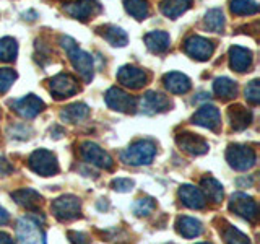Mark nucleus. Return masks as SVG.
I'll list each match as a JSON object with an SVG mask.
<instances>
[{"instance_id":"obj_1","label":"nucleus","mask_w":260,"mask_h":244,"mask_svg":"<svg viewBox=\"0 0 260 244\" xmlns=\"http://www.w3.org/2000/svg\"><path fill=\"white\" fill-rule=\"evenodd\" d=\"M60 43H62V47L67 51L72 65L80 73V77L85 81L91 80L93 78V57L88 52H85L83 49H80L75 41L69 36H63L60 39Z\"/></svg>"},{"instance_id":"obj_2","label":"nucleus","mask_w":260,"mask_h":244,"mask_svg":"<svg viewBox=\"0 0 260 244\" xmlns=\"http://www.w3.org/2000/svg\"><path fill=\"white\" fill-rule=\"evenodd\" d=\"M154 155H156V143L153 140H137L127 150L122 151L120 158L127 165L140 166V165H150Z\"/></svg>"},{"instance_id":"obj_3","label":"nucleus","mask_w":260,"mask_h":244,"mask_svg":"<svg viewBox=\"0 0 260 244\" xmlns=\"http://www.w3.org/2000/svg\"><path fill=\"white\" fill-rule=\"evenodd\" d=\"M226 161L236 171H249L255 166L257 155L254 148L246 145H230L226 150Z\"/></svg>"},{"instance_id":"obj_4","label":"nucleus","mask_w":260,"mask_h":244,"mask_svg":"<svg viewBox=\"0 0 260 244\" xmlns=\"http://www.w3.org/2000/svg\"><path fill=\"white\" fill-rule=\"evenodd\" d=\"M28 166L39 176H54L59 173V161L55 155L44 148H39L29 155Z\"/></svg>"},{"instance_id":"obj_5","label":"nucleus","mask_w":260,"mask_h":244,"mask_svg":"<svg viewBox=\"0 0 260 244\" xmlns=\"http://www.w3.org/2000/svg\"><path fill=\"white\" fill-rule=\"evenodd\" d=\"M51 210L59 222H72V220L80 218L81 203L78 197L67 194V195H62L59 199H55L51 205Z\"/></svg>"},{"instance_id":"obj_6","label":"nucleus","mask_w":260,"mask_h":244,"mask_svg":"<svg viewBox=\"0 0 260 244\" xmlns=\"http://www.w3.org/2000/svg\"><path fill=\"white\" fill-rule=\"evenodd\" d=\"M16 242L18 244H46V236L36 222L24 217L16 223Z\"/></svg>"},{"instance_id":"obj_7","label":"nucleus","mask_w":260,"mask_h":244,"mask_svg":"<svg viewBox=\"0 0 260 244\" xmlns=\"http://www.w3.org/2000/svg\"><path fill=\"white\" fill-rule=\"evenodd\" d=\"M230 210L238 217L247 220V222H252V223H254L258 217V208H257L255 200L252 197H249V195L242 194V192L231 195Z\"/></svg>"},{"instance_id":"obj_8","label":"nucleus","mask_w":260,"mask_h":244,"mask_svg":"<svg viewBox=\"0 0 260 244\" xmlns=\"http://www.w3.org/2000/svg\"><path fill=\"white\" fill-rule=\"evenodd\" d=\"M80 153H81V158H83L86 163L89 165H94L101 169H112L114 166V161L106 153L100 145H96L93 142H83L80 145Z\"/></svg>"},{"instance_id":"obj_9","label":"nucleus","mask_w":260,"mask_h":244,"mask_svg":"<svg viewBox=\"0 0 260 244\" xmlns=\"http://www.w3.org/2000/svg\"><path fill=\"white\" fill-rule=\"evenodd\" d=\"M184 51H185L187 55L192 57V59L203 62V60H208L210 57H211V54H213L215 44L211 43L210 39H207V38L193 35V36H189V38L185 39Z\"/></svg>"},{"instance_id":"obj_10","label":"nucleus","mask_w":260,"mask_h":244,"mask_svg":"<svg viewBox=\"0 0 260 244\" xmlns=\"http://www.w3.org/2000/svg\"><path fill=\"white\" fill-rule=\"evenodd\" d=\"M192 122L195 126H200L208 130H213V132H218L219 126H221V114H219L216 106L205 104L192 116Z\"/></svg>"},{"instance_id":"obj_11","label":"nucleus","mask_w":260,"mask_h":244,"mask_svg":"<svg viewBox=\"0 0 260 244\" xmlns=\"http://www.w3.org/2000/svg\"><path fill=\"white\" fill-rule=\"evenodd\" d=\"M106 103H108L111 109L119 112H130L137 106L135 98H132L124 89H120L117 86H112L108 89V93H106Z\"/></svg>"},{"instance_id":"obj_12","label":"nucleus","mask_w":260,"mask_h":244,"mask_svg":"<svg viewBox=\"0 0 260 244\" xmlns=\"http://www.w3.org/2000/svg\"><path fill=\"white\" fill-rule=\"evenodd\" d=\"M176 143L179 145V148L184 150L185 153L199 157V155H205L208 151V143L205 138H202L197 134L190 132H182L176 135Z\"/></svg>"},{"instance_id":"obj_13","label":"nucleus","mask_w":260,"mask_h":244,"mask_svg":"<svg viewBox=\"0 0 260 244\" xmlns=\"http://www.w3.org/2000/svg\"><path fill=\"white\" fill-rule=\"evenodd\" d=\"M10 106H12V109L15 112H18L21 117L32 119L44 109V101L41 100V98L35 96V95H28V96L21 98V100L12 101Z\"/></svg>"},{"instance_id":"obj_14","label":"nucleus","mask_w":260,"mask_h":244,"mask_svg":"<svg viewBox=\"0 0 260 244\" xmlns=\"http://www.w3.org/2000/svg\"><path fill=\"white\" fill-rule=\"evenodd\" d=\"M63 10L67 15H70L72 18L86 21L88 18H91L93 15L101 12V5L98 4L96 0H78V2L67 4L63 7Z\"/></svg>"},{"instance_id":"obj_15","label":"nucleus","mask_w":260,"mask_h":244,"mask_svg":"<svg viewBox=\"0 0 260 244\" xmlns=\"http://www.w3.org/2000/svg\"><path fill=\"white\" fill-rule=\"evenodd\" d=\"M49 85H51V93L55 98H59V100L60 98L73 96L78 92L77 80L72 75H69V73H59V75H55L54 78H51Z\"/></svg>"},{"instance_id":"obj_16","label":"nucleus","mask_w":260,"mask_h":244,"mask_svg":"<svg viewBox=\"0 0 260 244\" xmlns=\"http://www.w3.org/2000/svg\"><path fill=\"white\" fill-rule=\"evenodd\" d=\"M117 80L119 83H122L127 88H132V89H140L142 86L146 85V73L138 69V67H134V65H124L119 72H117Z\"/></svg>"},{"instance_id":"obj_17","label":"nucleus","mask_w":260,"mask_h":244,"mask_svg":"<svg viewBox=\"0 0 260 244\" xmlns=\"http://www.w3.org/2000/svg\"><path fill=\"white\" fill-rule=\"evenodd\" d=\"M179 199L185 207L192 210H202L207 207V197L203 195L202 189L190 184H185L179 189Z\"/></svg>"},{"instance_id":"obj_18","label":"nucleus","mask_w":260,"mask_h":244,"mask_svg":"<svg viewBox=\"0 0 260 244\" xmlns=\"http://www.w3.org/2000/svg\"><path fill=\"white\" fill-rule=\"evenodd\" d=\"M171 101L169 98L165 96L162 93H156V92H148L145 93V96L140 101V109L145 114H156V112H162L169 109Z\"/></svg>"},{"instance_id":"obj_19","label":"nucleus","mask_w":260,"mask_h":244,"mask_svg":"<svg viewBox=\"0 0 260 244\" xmlns=\"http://www.w3.org/2000/svg\"><path fill=\"white\" fill-rule=\"evenodd\" d=\"M165 81V86L169 89L173 95H184L190 89L192 83L189 77H185L184 73H179V72H169L162 78Z\"/></svg>"},{"instance_id":"obj_20","label":"nucleus","mask_w":260,"mask_h":244,"mask_svg":"<svg viewBox=\"0 0 260 244\" xmlns=\"http://www.w3.org/2000/svg\"><path fill=\"white\" fill-rule=\"evenodd\" d=\"M230 64L231 69L236 72H247L252 64V52L246 47L233 46L230 49Z\"/></svg>"},{"instance_id":"obj_21","label":"nucleus","mask_w":260,"mask_h":244,"mask_svg":"<svg viewBox=\"0 0 260 244\" xmlns=\"http://www.w3.org/2000/svg\"><path fill=\"white\" fill-rule=\"evenodd\" d=\"M12 199L18 203L20 207L23 208H28V210H38L39 208V203L43 200V197L39 195V192H36L35 189H20V191H15L12 194Z\"/></svg>"},{"instance_id":"obj_22","label":"nucleus","mask_w":260,"mask_h":244,"mask_svg":"<svg viewBox=\"0 0 260 244\" xmlns=\"http://www.w3.org/2000/svg\"><path fill=\"white\" fill-rule=\"evenodd\" d=\"M228 117H230L231 127L234 130H244V129H247L252 122V112L241 104H234L230 108V111H228Z\"/></svg>"},{"instance_id":"obj_23","label":"nucleus","mask_w":260,"mask_h":244,"mask_svg":"<svg viewBox=\"0 0 260 244\" xmlns=\"http://www.w3.org/2000/svg\"><path fill=\"white\" fill-rule=\"evenodd\" d=\"M169 35L166 31H151L145 36V44L153 54H165L169 49Z\"/></svg>"},{"instance_id":"obj_24","label":"nucleus","mask_w":260,"mask_h":244,"mask_svg":"<svg viewBox=\"0 0 260 244\" xmlns=\"http://www.w3.org/2000/svg\"><path fill=\"white\" fill-rule=\"evenodd\" d=\"M176 230L184 238H197V236L202 234L203 226L199 220H195L192 217H179L176 223Z\"/></svg>"},{"instance_id":"obj_25","label":"nucleus","mask_w":260,"mask_h":244,"mask_svg":"<svg viewBox=\"0 0 260 244\" xmlns=\"http://www.w3.org/2000/svg\"><path fill=\"white\" fill-rule=\"evenodd\" d=\"M190 7H192V0H165L161 4V12L168 18L176 20L189 10Z\"/></svg>"},{"instance_id":"obj_26","label":"nucleus","mask_w":260,"mask_h":244,"mask_svg":"<svg viewBox=\"0 0 260 244\" xmlns=\"http://www.w3.org/2000/svg\"><path fill=\"white\" fill-rule=\"evenodd\" d=\"M100 33L103 38L108 41L111 46H117V47H124L128 43V38L125 35V31L122 28L114 26V24H106V26L100 28Z\"/></svg>"},{"instance_id":"obj_27","label":"nucleus","mask_w":260,"mask_h":244,"mask_svg":"<svg viewBox=\"0 0 260 244\" xmlns=\"http://www.w3.org/2000/svg\"><path fill=\"white\" fill-rule=\"evenodd\" d=\"M213 92L219 98H223V100H230V98H234L236 93H238V85H236V81H233L231 78L219 77L213 83Z\"/></svg>"},{"instance_id":"obj_28","label":"nucleus","mask_w":260,"mask_h":244,"mask_svg":"<svg viewBox=\"0 0 260 244\" xmlns=\"http://www.w3.org/2000/svg\"><path fill=\"white\" fill-rule=\"evenodd\" d=\"M202 192H205L203 195L215 203H219L223 200V186L213 177L202 179Z\"/></svg>"},{"instance_id":"obj_29","label":"nucleus","mask_w":260,"mask_h":244,"mask_svg":"<svg viewBox=\"0 0 260 244\" xmlns=\"http://www.w3.org/2000/svg\"><path fill=\"white\" fill-rule=\"evenodd\" d=\"M88 114H89V109H88L86 104H83V103H75V104L67 106V108L62 111L60 117L63 120H67V122H80V120L86 119Z\"/></svg>"},{"instance_id":"obj_30","label":"nucleus","mask_w":260,"mask_h":244,"mask_svg":"<svg viewBox=\"0 0 260 244\" xmlns=\"http://www.w3.org/2000/svg\"><path fill=\"white\" fill-rule=\"evenodd\" d=\"M124 7L130 16L135 20H145L150 15V7L146 0H124Z\"/></svg>"},{"instance_id":"obj_31","label":"nucleus","mask_w":260,"mask_h":244,"mask_svg":"<svg viewBox=\"0 0 260 244\" xmlns=\"http://www.w3.org/2000/svg\"><path fill=\"white\" fill-rule=\"evenodd\" d=\"M205 26L213 33H221L224 28V15L219 8H211L205 15Z\"/></svg>"},{"instance_id":"obj_32","label":"nucleus","mask_w":260,"mask_h":244,"mask_svg":"<svg viewBox=\"0 0 260 244\" xmlns=\"http://www.w3.org/2000/svg\"><path fill=\"white\" fill-rule=\"evenodd\" d=\"M231 12L234 15H255L258 12V5L255 0H231Z\"/></svg>"},{"instance_id":"obj_33","label":"nucleus","mask_w":260,"mask_h":244,"mask_svg":"<svg viewBox=\"0 0 260 244\" xmlns=\"http://www.w3.org/2000/svg\"><path fill=\"white\" fill-rule=\"evenodd\" d=\"M16 52H18V46L13 38H2L0 39V60L2 62H13Z\"/></svg>"},{"instance_id":"obj_34","label":"nucleus","mask_w":260,"mask_h":244,"mask_svg":"<svg viewBox=\"0 0 260 244\" xmlns=\"http://www.w3.org/2000/svg\"><path fill=\"white\" fill-rule=\"evenodd\" d=\"M223 238L226 244H252L247 236L233 225H228L223 230Z\"/></svg>"},{"instance_id":"obj_35","label":"nucleus","mask_w":260,"mask_h":244,"mask_svg":"<svg viewBox=\"0 0 260 244\" xmlns=\"http://www.w3.org/2000/svg\"><path fill=\"white\" fill-rule=\"evenodd\" d=\"M154 208H156V203H154V200L151 197L138 199L134 203V214L137 217H146V215H150Z\"/></svg>"},{"instance_id":"obj_36","label":"nucleus","mask_w":260,"mask_h":244,"mask_svg":"<svg viewBox=\"0 0 260 244\" xmlns=\"http://www.w3.org/2000/svg\"><path fill=\"white\" fill-rule=\"evenodd\" d=\"M15 80H16V72H13L12 69H0V95L7 93Z\"/></svg>"},{"instance_id":"obj_37","label":"nucleus","mask_w":260,"mask_h":244,"mask_svg":"<svg viewBox=\"0 0 260 244\" xmlns=\"http://www.w3.org/2000/svg\"><path fill=\"white\" fill-rule=\"evenodd\" d=\"M246 98L247 101H250L252 104H257L260 101V85L258 80H252L250 83L246 88Z\"/></svg>"},{"instance_id":"obj_38","label":"nucleus","mask_w":260,"mask_h":244,"mask_svg":"<svg viewBox=\"0 0 260 244\" xmlns=\"http://www.w3.org/2000/svg\"><path fill=\"white\" fill-rule=\"evenodd\" d=\"M112 187H114V191H117V192H130L134 187V181L127 177H117L112 181Z\"/></svg>"},{"instance_id":"obj_39","label":"nucleus","mask_w":260,"mask_h":244,"mask_svg":"<svg viewBox=\"0 0 260 244\" xmlns=\"http://www.w3.org/2000/svg\"><path fill=\"white\" fill-rule=\"evenodd\" d=\"M69 238L73 244H88L89 239L85 233H77V231H70L69 233Z\"/></svg>"},{"instance_id":"obj_40","label":"nucleus","mask_w":260,"mask_h":244,"mask_svg":"<svg viewBox=\"0 0 260 244\" xmlns=\"http://www.w3.org/2000/svg\"><path fill=\"white\" fill-rule=\"evenodd\" d=\"M8 220H10V214H8V211L4 207H0V226L7 225Z\"/></svg>"},{"instance_id":"obj_41","label":"nucleus","mask_w":260,"mask_h":244,"mask_svg":"<svg viewBox=\"0 0 260 244\" xmlns=\"http://www.w3.org/2000/svg\"><path fill=\"white\" fill-rule=\"evenodd\" d=\"M0 244H13L12 236L5 231H0Z\"/></svg>"},{"instance_id":"obj_42","label":"nucleus","mask_w":260,"mask_h":244,"mask_svg":"<svg viewBox=\"0 0 260 244\" xmlns=\"http://www.w3.org/2000/svg\"><path fill=\"white\" fill-rule=\"evenodd\" d=\"M197 244H210V242H197Z\"/></svg>"}]
</instances>
